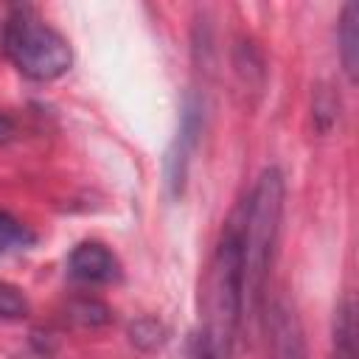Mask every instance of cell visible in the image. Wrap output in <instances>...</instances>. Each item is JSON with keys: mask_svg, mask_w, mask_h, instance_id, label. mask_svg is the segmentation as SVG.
Listing matches in <instances>:
<instances>
[{"mask_svg": "<svg viewBox=\"0 0 359 359\" xmlns=\"http://www.w3.org/2000/svg\"><path fill=\"white\" fill-rule=\"evenodd\" d=\"M28 311H31L28 297L17 286L0 280V320H22L28 317Z\"/></svg>", "mask_w": 359, "mask_h": 359, "instance_id": "cell-8", "label": "cell"}, {"mask_svg": "<svg viewBox=\"0 0 359 359\" xmlns=\"http://www.w3.org/2000/svg\"><path fill=\"white\" fill-rule=\"evenodd\" d=\"M67 272L81 283H115L121 280V261L109 247L98 241H81L67 255Z\"/></svg>", "mask_w": 359, "mask_h": 359, "instance_id": "cell-4", "label": "cell"}, {"mask_svg": "<svg viewBox=\"0 0 359 359\" xmlns=\"http://www.w3.org/2000/svg\"><path fill=\"white\" fill-rule=\"evenodd\" d=\"M334 348H337V359H356V323H353V303L351 300H345L339 314H337Z\"/></svg>", "mask_w": 359, "mask_h": 359, "instance_id": "cell-7", "label": "cell"}, {"mask_svg": "<svg viewBox=\"0 0 359 359\" xmlns=\"http://www.w3.org/2000/svg\"><path fill=\"white\" fill-rule=\"evenodd\" d=\"M31 241H34V236L25 230V224H20L14 216H8V213L0 210V255L8 252V250L25 247Z\"/></svg>", "mask_w": 359, "mask_h": 359, "instance_id": "cell-9", "label": "cell"}, {"mask_svg": "<svg viewBox=\"0 0 359 359\" xmlns=\"http://www.w3.org/2000/svg\"><path fill=\"white\" fill-rule=\"evenodd\" d=\"M70 317H73L76 323H81V325H104V323L112 320V314H109V309H107L104 303L87 300V297L70 303Z\"/></svg>", "mask_w": 359, "mask_h": 359, "instance_id": "cell-10", "label": "cell"}, {"mask_svg": "<svg viewBox=\"0 0 359 359\" xmlns=\"http://www.w3.org/2000/svg\"><path fill=\"white\" fill-rule=\"evenodd\" d=\"M129 334H132V342H135L137 348H146V351L163 345V339H165V328H163L157 320H151V317L137 320V323L129 328Z\"/></svg>", "mask_w": 359, "mask_h": 359, "instance_id": "cell-11", "label": "cell"}, {"mask_svg": "<svg viewBox=\"0 0 359 359\" xmlns=\"http://www.w3.org/2000/svg\"><path fill=\"white\" fill-rule=\"evenodd\" d=\"M241 219L244 208L233 213L208 264L199 311L202 331L199 342L208 359H233V345L238 337L244 314V250H241Z\"/></svg>", "mask_w": 359, "mask_h": 359, "instance_id": "cell-1", "label": "cell"}, {"mask_svg": "<svg viewBox=\"0 0 359 359\" xmlns=\"http://www.w3.org/2000/svg\"><path fill=\"white\" fill-rule=\"evenodd\" d=\"M3 50L11 65L34 81H53L65 76L73 65V50L67 39L45 20H39L31 8H17L6 20Z\"/></svg>", "mask_w": 359, "mask_h": 359, "instance_id": "cell-3", "label": "cell"}, {"mask_svg": "<svg viewBox=\"0 0 359 359\" xmlns=\"http://www.w3.org/2000/svg\"><path fill=\"white\" fill-rule=\"evenodd\" d=\"M272 359H306V339L292 306L278 303L272 311Z\"/></svg>", "mask_w": 359, "mask_h": 359, "instance_id": "cell-5", "label": "cell"}, {"mask_svg": "<svg viewBox=\"0 0 359 359\" xmlns=\"http://www.w3.org/2000/svg\"><path fill=\"white\" fill-rule=\"evenodd\" d=\"M283 196L286 182L278 168H266L252 196L244 202V219H241V250H244V300L258 303L272 252L280 233V216H283Z\"/></svg>", "mask_w": 359, "mask_h": 359, "instance_id": "cell-2", "label": "cell"}, {"mask_svg": "<svg viewBox=\"0 0 359 359\" xmlns=\"http://www.w3.org/2000/svg\"><path fill=\"white\" fill-rule=\"evenodd\" d=\"M11 137H14V123H11L8 115L0 112V143H8Z\"/></svg>", "mask_w": 359, "mask_h": 359, "instance_id": "cell-12", "label": "cell"}, {"mask_svg": "<svg viewBox=\"0 0 359 359\" xmlns=\"http://www.w3.org/2000/svg\"><path fill=\"white\" fill-rule=\"evenodd\" d=\"M339 56L351 81L359 76V3H348L339 20Z\"/></svg>", "mask_w": 359, "mask_h": 359, "instance_id": "cell-6", "label": "cell"}]
</instances>
